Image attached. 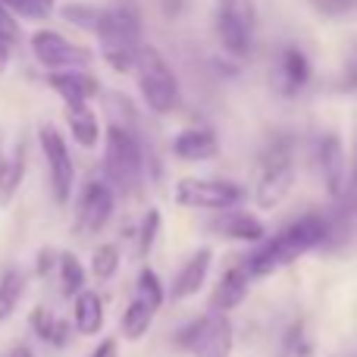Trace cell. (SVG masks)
<instances>
[{"instance_id": "obj_1", "label": "cell", "mask_w": 357, "mask_h": 357, "mask_svg": "<svg viewBox=\"0 0 357 357\" xmlns=\"http://www.w3.org/2000/svg\"><path fill=\"white\" fill-rule=\"evenodd\" d=\"M326 238H329V226H326L323 216H317V213L298 216V220L291 222V226H285L279 235L260 241V248L241 266L248 270V276L251 279L254 276H273L276 270L295 264L301 254L320 248Z\"/></svg>"}, {"instance_id": "obj_2", "label": "cell", "mask_w": 357, "mask_h": 357, "mask_svg": "<svg viewBox=\"0 0 357 357\" xmlns=\"http://www.w3.org/2000/svg\"><path fill=\"white\" fill-rule=\"evenodd\" d=\"M291 188H295V151H291V142L276 138L260 154L254 201H257L260 210H273L289 197Z\"/></svg>"}, {"instance_id": "obj_3", "label": "cell", "mask_w": 357, "mask_h": 357, "mask_svg": "<svg viewBox=\"0 0 357 357\" xmlns=\"http://www.w3.org/2000/svg\"><path fill=\"white\" fill-rule=\"evenodd\" d=\"M132 73L138 75V88H142L144 104L154 113L167 116L178 107V82L173 75V69L167 66L157 47H148V44H138L135 50V69Z\"/></svg>"}, {"instance_id": "obj_4", "label": "cell", "mask_w": 357, "mask_h": 357, "mask_svg": "<svg viewBox=\"0 0 357 357\" xmlns=\"http://www.w3.org/2000/svg\"><path fill=\"white\" fill-rule=\"evenodd\" d=\"M104 169L110 178L113 191H135V185L142 182L144 173V157H142V144L123 126H110L104 135Z\"/></svg>"}, {"instance_id": "obj_5", "label": "cell", "mask_w": 357, "mask_h": 357, "mask_svg": "<svg viewBox=\"0 0 357 357\" xmlns=\"http://www.w3.org/2000/svg\"><path fill=\"white\" fill-rule=\"evenodd\" d=\"M178 348H185L191 357H232V323L226 314L210 310L197 317L185 329H178Z\"/></svg>"}, {"instance_id": "obj_6", "label": "cell", "mask_w": 357, "mask_h": 357, "mask_svg": "<svg viewBox=\"0 0 357 357\" xmlns=\"http://www.w3.org/2000/svg\"><path fill=\"white\" fill-rule=\"evenodd\" d=\"M31 56L41 63L47 73H60V69H85L91 63V50L82 44L69 41L66 35L54 29H35L29 35Z\"/></svg>"}, {"instance_id": "obj_7", "label": "cell", "mask_w": 357, "mask_h": 357, "mask_svg": "<svg viewBox=\"0 0 357 357\" xmlns=\"http://www.w3.org/2000/svg\"><path fill=\"white\" fill-rule=\"evenodd\" d=\"M38 144H41L44 160H47L54 201L63 207V204H69L73 188H75V163H73V154H69V144L60 135V129H54V126H41L38 129Z\"/></svg>"}, {"instance_id": "obj_8", "label": "cell", "mask_w": 357, "mask_h": 357, "mask_svg": "<svg viewBox=\"0 0 357 357\" xmlns=\"http://www.w3.org/2000/svg\"><path fill=\"white\" fill-rule=\"evenodd\" d=\"M173 197L178 207L226 210V207H238L245 191L235 182H226V178H178Z\"/></svg>"}, {"instance_id": "obj_9", "label": "cell", "mask_w": 357, "mask_h": 357, "mask_svg": "<svg viewBox=\"0 0 357 357\" xmlns=\"http://www.w3.org/2000/svg\"><path fill=\"white\" fill-rule=\"evenodd\" d=\"M113 210H116V191L100 178L82 185L79 201H75V229L85 235H94L110 222Z\"/></svg>"}, {"instance_id": "obj_10", "label": "cell", "mask_w": 357, "mask_h": 357, "mask_svg": "<svg viewBox=\"0 0 357 357\" xmlns=\"http://www.w3.org/2000/svg\"><path fill=\"white\" fill-rule=\"evenodd\" d=\"M204 226H207L213 235H220V238H229V241H251V245H257V241L266 238L264 220H257L254 213H248V210H238V207L213 210V216H210Z\"/></svg>"}, {"instance_id": "obj_11", "label": "cell", "mask_w": 357, "mask_h": 357, "mask_svg": "<svg viewBox=\"0 0 357 357\" xmlns=\"http://www.w3.org/2000/svg\"><path fill=\"white\" fill-rule=\"evenodd\" d=\"M216 31H220L222 47L232 56L251 54V22L245 19L238 0H222L220 13H216Z\"/></svg>"}, {"instance_id": "obj_12", "label": "cell", "mask_w": 357, "mask_h": 357, "mask_svg": "<svg viewBox=\"0 0 357 357\" xmlns=\"http://www.w3.org/2000/svg\"><path fill=\"white\" fill-rule=\"evenodd\" d=\"M47 88L63 100L66 107H82L100 94V82L88 75L85 69H60L47 73Z\"/></svg>"}, {"instance_id": "obj_13", "label": "cell", "mask_w": 357, "mask_h": 357, "mask_svg": "<svg viewBox=\"0 0 357 357\" xmlns=\"http://www.w3.org/2000/svg\"><path fill=\"white\" fill-rule=\"evenodd\" d=\"M25 169H29V148H25V138H16V144L0 160V207H10L13 197L19 195Z\"/></svg>"}, {"instance_id": "obj_14", "label": "cell", "mask_w": 357, "mask_h": 357, "mask_svg": "<svg viewBox=\"0 0 357 357\" xmlns=\"http://www.w3.org/2000/svg\"><path fill=\"white\" fill-rule=\"evenodd\" d=\"M210 260H213V251H210V248H197V251L185 260V266L178 270L173 289H169V298H173V301H185V298L197 295V291L204 289L207 273H210Z\"/></svg>"}, {"instance_id": "obj_15", "label": "cell", "mask_w": 357, "mask_h": 357, "mask_svg": "<svg viewBox=\"0 0 357 357\" xmlns=\"http://www.w3.org/2000/svg\"><path fill=\"white\" fill-rule=\"evenodd\" d=\"M251 291V276H248L245 266H232L220 276L213 295H210V310H220V314H229L235 310Z\"/></svg>"}, {"instance_id": "obj_16", "label": "cell", "mask_w": 357, "mask_h": 357, "mask_svg": "<svg viewBox=\"0 0 357 357\" xmlns=\"http://www.w3.org/2000/svg\"><path fill=\"white\" fill-rule=\"evenodd\" d=\"M310 82V63L304 56V50L298 47H282L276 60V85L282 94H298Z\"/></svg>"}, {"instance_id": "obj_17", "label": "cell", "mask_w": 357, "mask_h": 357, "mask_svg": "<svg viewBox=\"0 0 357 357\" xmlns=\"http://www.w3.org/2000/svg\"><path fill=\"white\" fill-rule=\"evenodd\" d=\"M216 151H220V142H216V135L210 129H182L173 138V154L178 160L201 163L216 157Z\"/></svg>"}, {"instance_id": "obj_18", "label": "cell", "mask_w": 357, "mask_h": 357, "mask_svg": "<svg viewBox=\"0 0 357 357\" xmlns=\"http://www.w3.org/2000/svg\"><path fill=\"white\" fill-rule=\"evenodd\" d=\"M317 157H320V169H323V178H326L329 195L342 197V191H345V154H342L339 135H323Z\"/></svg>"}, {"instance_id": "obj_19", "label": "cell", "mask_w": 357, "mask_h": 357, "mask_svg": "<svg viewBox=\"0 0 357 357\" xmlns=\"http://www.w3.org/2000/svg\"><path fill=\"white\" fill-rule=\"evenodd\" d=\"M73 329L79 335H98L104 329V301L98 291L82 289L73 298Z\"/></svg>"}, {"instance_id": "obj_20", "label": "cell", "mask_w": 357, "mask_h": 357, "mask_svg": "<svg viewBox=\"0 0 357 357\" xmlns=\"http://www.w3.org/2000/svg\"><path fill=\"white\" fill-rule=\"evenodd\" d=\"M29 326H31V333H35L38 339H41L44 345H50V348H66L69 339H73V323L63 320V317H56L54 310H47V307L31 310Z\"/></svg>"}, {"instance_id": "obj_21", "label": "cell", "mask_w": 357, "mask_h": 357, "mask_svg": "<svg viewBox=\"0 0 357 357\" xmlns=\"http://www.w3.org/2000/svg\"><path fill=\"white\" fill-rule=\"evenodd\" d=\"M66 126H69V135H73V142L79 144V148H85V151L98 148L100 123H98V113H94L88 104L66 107Z\"/></svg>"}, {"instance_id": "obj_22", "label": "cell", "mask_w": 357, "mask_h": 357, "mask_svg": "<svg viewBox=\"0 0 357 357\" xmlns=\"http://www.w3.org/2000/svg\"><path fill=\"white\" fill-rule=\"evenodd\" d=\"M56 276H60V295L73 301L82 289H88V273L73 251H56Z\"/></svg>"}, {"instance_id": "obj_23", "label": "cell", "mask_w": 357, "mask_h": 357, "mask_svg": "<svg viewBox=\"0 0 357 357\" xmlns=\"http://www.w3.org/2000/svg\"><path fill=\"white\" fill-rule=\"evenodd\" d=\"M25 285H29V279H25V273L19 266H6L0 273V323L16 314L19 301L25 295Z\"/></svg>"}, {"instance_id": "obj_24", "label": "cell", "mask_w": 357, "mask_h": 357, "mask_svg": "<svg viewBox=\"0 0 357 357\" xmlns=\"http://www.w3.org/2000/svg\"><path fill=\"white\" fill-rule=\"evenodd\" d=\"M154 314H157V310L151 307V304H144L142 298H135V301L126 307L123 323H119V326H123V335H126V339H132V342L142 339V335L151 329V323H154Z\"/></svg>"}, {"instance_id": "obj_25", "label": "cell", "mask_w": 357, "mask_h": 357, "mask_svg": "<svg viewBox=\"0 0 357 357\" xmlns=\"http://www.w3.org/2000/svg\"><path fill=\"white\" fill-rule=\"evenodd\" d=\"M60 16H63V22L75 25V29L94 31V29H98V22H100V16H104V6L79 3V0H73V3H63L60 6Z\"/></svg>"}, {"instance_id": "obj_26", "label": "cell", "mask_w": 357, "mask_h": 357, "mask_svg": "<svg viewBox=\"0 0 357 357\" xmlns=\"http://www.w3.org/2000/svg\"><path fill=\"white\" fill-rule=\"evenodd\" d=\"M160 229H163V216L160 210H148L138 222V238H135V254L138 260H148L151 251H154L157 238H160Z\"/></svg>"}, {"instance_id": "obj_27", "label": "cell", "mask_w": 357, "mask_h": 357, "mask_svg": "<svg viewBox=\"0 0 357 357\" xmlns=\"http://www.w3.org/2000/svg\"><path fill=\"white\" fill-rule=\"evenodd\" d=\"M116 273H119V248L113 245V241H104V245H98L91 254V276L107 282V279H113Z\"/></svg>"}, {"instance_id": "obj_28", "label": "cell", "mask_w": 357, "mask_h": 357, "mask_svg": "<svg viewBox=\"0 0 357 357\" xmlns=\"http://www.w3.org/2000/svg\"><path fill=\"white\" fill-rule=\"evenodd\" d=\"M16 19H31V22H44L56 13L54 0H0Z\"/></svg>"}, {"instance_id": "obj_29", "label": "cell", "mask_w": 357, "mask_h": 357, "mask_svg": "<svg viewBox=\"0 0 357 357\" xmlns=\"http://www.w3.org/2000/svg\"><path fill=\"white\" fill-rule=\"evenodd\" d=\"M138 298H142L144 304H151L154 310H160L163 301H167V291H163L160 276H157L154 270H148V266L138 273Z\"/></svg>"}, {"instance_id": "obj_30", "label": "cell", "mask_w": 357, "mask_h": 357, "mask_svg": "<svg viewBox=\"0 0 357 357\" xmlns=\"http://www.w3.org/2000/svg\"><path fill=\"white\" fill-rule=\"evenodd\" d=\"M314 13L326 19H335V16H348V13H357V0H310Z\"/></svg>"}, {"instance_id": "obj_31", "label": "cell", "mask_w": 357, "mask_h": 357, "mask_svg": "<svg viewBox=\"0 0 357 357\" xmlns=\"http://www.w3.org/2000/svg\"><path fill=\"white\" fill-rule=\"evenodd\" d=\"M0 38H3V41H10L13 47L22 41V25H19V19L13 16L3 3H0Z\"/></svg>"}, {"instance_id": "obj_32", "label": "cell", "mask_w": 357, "mask_h": 357, "mask_svg": "<svg viewBox=\"0 0 357 357\" xmlns=\"http://www.w3.org/2000/svg\"><path fill=\"white\" fill-rule=\"evenodd\" d=\"M342 197H345V207H348L345 213H357V151H354V163H351V178H348Z\"/></svg>"}, {"instance_id": "obj_33", "label": "cell", "mask_w": 357, "mask_h": 357, "mask_svg": "<svg viewBox=\"0 0 357 357\" xmlns=\"http://www.w3.org/2000/svg\"><path fill=\"white\" fill-rule=\"evenodd\" d=\"M50 270H56V251L54 248H41L35 254V276H47Z\"/></svg>"}, {"instance_id": "obj_34", "label": "cell", "mask_w": 357, "mask_h": 357, "mask_svg": "<svg viewBox=\"0 0 357 357\" xmlns=\"http://www.w3.org/2000/svg\"><path fill=\"white\" fill-rule=\"evenodd\" d=\"M345 91H357V44L348 56V69H345Z\"/></svg>"}, {"instance_id": "obj_35", "label": "cell", "mask_w": 357, "mask_h": 357, "mask_svg": "<svg viewBox=\"0 0 357 357\" xmlns=\"http://www.w3.org/2000/svg\"><path fill=\"white\" fill-rule=\"evenodd\" d=\"M91 357H119V342L116 339H104L98 348L91 351Z\"/></svg>"}, {"instance_id": "obj_36", "label": "cell", "mask_w": 357, "mask_h": 357, "mask_svg": "<svg viewBox=\"0 0 357 357\" xmlns=\"http://www.w3.org/2000/svg\"><path fill=\"white\" fill-rule=\"evenodd\" d=\"M10 60H13V44L0 38V75L10 69Z\"/></svg>"}, {"instance_id": "obj_37", "label": "cell", "mask_w": 357, "mask_h": 357, "mask_svg": "<svg viewBox=\"0 0 357 357\" xmlns=\"http://www.w3.org/2000/svg\"><path fill=\"white\" fill-rule=\"evenodd\" d=\"M3 357H35V351H31L29 345H16V348H10Z\"/></svg>"}, {"instance_id": "obj_38", "label": "cell", "mask_w": 357, "mask_h": 357, "mask_svg": "<svg viewBox=\"0 0 357 357\" xmlns=\"http://www.w3.org/2000/svg\"><path fill=\"white\" fill-rule=\"evenodd\" d=\"M3 154H6V132H3V126H0V160H3Z\"/></svg>"}, {"instance_id": "obj_39", "label": "cell", "mask_w": 357, "mask_h": 357, "mask_svg": "<svg viewBox=\"0 0 357 357\" xmlns=\"http://www.w3.org/2000/svg\"><path fill=\"white\" fill-rule=\"evenodd\" d=\"M220 3H222V0H220Z\"/></svg>"}]
</instances>
